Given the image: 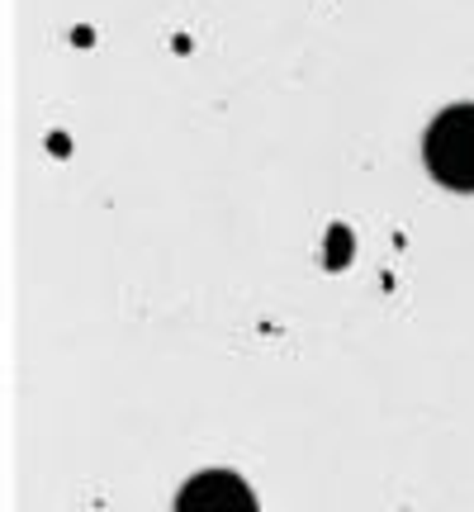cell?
Masks as SVG:
<instances>
[{
  "label": "cell",
  "mask_w": 474,
  "mask_h": 512,
  "mask_svg": "<svg viewBox=\"0 0 474 512\" xmlns=\"http://www.w3.org/2000/svg\"><path fill=\"white\" fill-rule=\"evenodd\" d=\"M427 171L451 190H474V105H456L432 119L422 143Z\"/></svg>",
  "instance_id": "6da1fadb"
},
{
  "label": "cell",
  "mask_w": 474,
  "mask_h": 512,
  "mask_svg": "<svg viewBox=\"0 0 474 512\" xmlns=\"http://www.w3.org/2000/svg\"><path fill=\"white\" fill-rule=\"evenodd\" d=\"M176 512H256V498L233 470H204L176 494Z\"/></svg>",
  "instance_id": "7a4b0ae2"
},
{
  "label": "cell",
  "mask_w": 474,
  "mask_h": 512,
  "mask_svg": "<svg viewBox=\"0 0 474 512\" xmlns=\"http://www.w3.org/2000/svg\"><path fill=\"white\" fill-rule=\"evenodd\" d=\"M332 266H342L347 261V228H332V252H328Z\"/></svg>",
  "instance_id": "3957f363"
}]
</instances>
